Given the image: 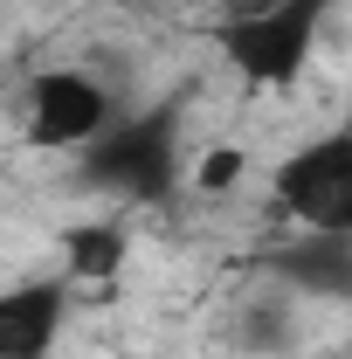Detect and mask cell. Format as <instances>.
I'll return each mask as SVG.
<instances>
[{
    "label": "cell",
    "instance_id": "277c9868",
    "mask_svg": "<svg viewBox=\"0 0 352 359\" xmlns=\"http://www.w3.org/2000/svg\"><path fill=\"white\" fill-rule=\"evenodd\" d=\"M118 118V90L90 69H35L21 104V138L42 152H83L90 138Z\"/></svg>",
    "mask_w": 352,
    "mask_h": 359
},
{
    "label": "cell",
    "instance_id": "9c48e42d",
    "mask_svg": "<svg viewBox=\"0 0 352 359\" xmlns=\"http://www.w3.org/2000/svg\"><path fill=\"white\" fill-rule=\"evenodd\" d=\"M242 173H249V159H242L235 145H215V152L194 166V187H201V194H235V180H242Z\"/></svg>",
    "mask_w": 352,
    "mask_h": 359
},
{
    "label": "cell",
    "instance_id": "7c38bea8",
    "mask_svg": "<svg viewBox=\"0 0 352 359\" xmlns=\"http://www.w3.org/2000/svg\"><path fill=\"white\" fill-rule=\"evenodd\" d=\"M339 125H346V132H352V111H346V118H339Z\"/></svg>",
    "mask_w": 352,
    "mask_h": 359
},
{
    "label": "cell",
    "instance_id": "30bf717a",
    "mask_svg": "<svg viewBox=\"0 0 352 359\" xmlns=\"http://www.w3.org/2000/svg\"><path fill=\"white\" fill-rule=\"evenodd\" d=\"M269 7H283V0H221V14H269Z\"/></svg>",
    "mask_w": 352,
    "mask_h": 359
},
{
    "label": "cell",
    "instance_id": "8fae6325",
    "mask_svg": "<svg viewBox=\"0 0 352 359\" xmlns=\"http://www.w3.org/2000/svg\"><path fill=\"white\" fill-rule=\"evenodd\" d=\"M304 359H346V353H304Z\"/></svg>",
    "mask_w": 352,
    "mask_h": 359
},
{
    "label": "cell",
    "instance_id": "4fadbf2b",
    "mask_svg": "<svg viewBox=\"0 0 352 359\" xmlns=\"http://www.w3.org/2000/svg\"><path fill=\"white\" fill-rule=\"evenodd\" d=\"M318 7H332V0H318Z\"/></svg>",
    "mask_w": 352,
    "mask_h": 359
},
{
    "label": "cell",
    "instance_id": "ba28073f",
    "mask_svg": "<svg viewBox=\"0 0 352 359\" xmlns=\"http://www.w3.org/2000/svg\"><path fill=\"white\" fill-rule=\"evenodd\" d=\"M290 332H297V325H290V290H263V297L242 311V346H249V353H283Z\"/></svg>",
    "mask_w": 352,
    "mask_h": 359
},
{
    "label": "cell",
    "instance_id": "8992f818",
    "mask_svg": "<svg viewBox=\"0 0 352 359\" xmlns=\"http://www.w3.org/2000/svg\"><path fill=\"white\" fill-rule=\"evenodd\" d=\"M69 276H21L0 283V359H48L69 325Z\"/></svg>",
    "mask_w": 352,
    "mask_h": 359
},
{
    "label": "cell",
    "instance_id": "6da1fadb",
    "mask_svg": "<svg viewBox=\"0 0 352 359\" xmlns=\"http://www.w3.org/2000/svg\"><path fill=\"white\" fill-rule=\"evenodd\" d=\"M180 97H159L145 111H118L76 159V187L125 201V208H159L180 187Z\"/></svg>",
    "mask_w": 352,
    "mask_h": 359
},
{
    "label": "cell",
    "instance_id": "52a82bcc",
    "mask_svg": "<svg viewBox=\"0 0 352 359\" xmlns=\"http://www.w3.org/2000/svg\"><path fill=\"white\" fill-rule=\"evenodd\" d=\"M62 276L69 283H97V290H111L125 263H132V228L118 222V215H90V222H69L62 235Z\"/></svg>",
    "mask_w": 352,
    "mask_h": 359
},
{
    "label": "cell",
    "instance_id": "5b68a950",
    "mask_svg": "<svg viewBox=\"0 0 352 359\" xmlns=\"http://www.w3.org/2000/svg\"><path fill=\"white\" fill-rule=\"evenodd\" d=\"M256 269H263L276 290H290V297L352 304V235H318V228H297L290 242L256 249Z\"/></svg>",
    "mask_w": 352,
    "mask_h": 359
},
{
    "label": "cell",
    "instance_id": "7a4b0ae2",
    "mask_svg": "<svg viewBox=\"0 0 352 359\" xmlns=\"http://www.w3.org/2000/svg\"><path fill=\"white\" fill-rule=\"evenodd\" d=\"M325 14L332 7H318V0H283L269 14H215L208 42H215V55L249 90H290L311 69V48L325 35Z\"/></svg>",
    "mask_w": 352,
    "mask_h": 359
},
{
    "label": "cell",
    "instance_id": "3957f363",
    "mask_svg": "<svg viewBox=\"0 0 352 359\" xmlns=\"http://www.w3.org/2000/svg\"><path fill=\"white\" fill-rule=\"evenodd\" d=\"M269 194L297 228L352 235V132L332 125V132L304 138L297 152H283L269 173Z\"/></svg>",
    "mask_w": 352,
    "mask_h": 359
}]
</instances>
